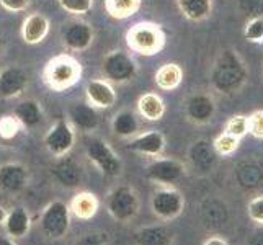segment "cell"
Returning <instances> with one entry per match:
<instances>
[{
	"mask_svg": "<svg viewBox=\"0 0 263 245\" xmlns=\"http://www.w3.org/2000/svg\"><path fill=\"white\" fill-rule=\"evenodd\" d=\"M211 87L222 95L239 93L249 80V69L237 51L224 49L211 67Z\"/></svg>",
	"mask_w": 263,
	"mask_h": 245,
	"instance_id": "6da1fadb",
	"label": "cell"
},
{
	"mask_svg": "<svg viewBox=\"0 0 263 245\" xmlns=\"http://www.w3.org/2000/svg\"><path fill=\"white\" fill-rule=\"evenodd\" d=\"M82 64L70 54H59L48 61L43 70V80L52 92H66L82 79Z\"/></svg>",
	"mask_w": 263,
	"mask_h": 245,
	"instance_id": "7a4b0ae2",
	"label": "cell"
},
{
	"mask_svg": "<svg viewBox=\"0 0 263 245\" xmlns=\"http://www.w3.org/2000/svg\"><path fill=\"white\" fill-rule=\"evenodd\" d=\"M167 36L162 26L152 22H141L133 25L126 33L128 48L141 56H156L165 48Z\"/></svg>",
	"mask_w": 263,
	"mask_h": 245,
	"instance_id": "3957f363",
	"label": "cell"
},
{
	"mask_svg": "<svg viewBox=\"0 0 263 245\" xmlns=\"http://www.w3.org/2000/svg\"><path fill=\"white\" fill-rule=\"evenodd\" d=\"M141 210V199L138 192L128 185L113 188L106 196V211L118 222H129Z\"/></svg>",
	"mask_w": 263,
	"mask_h": 245,
	"instance_id": "277c9868",
	"label": "cell"
},
{
	"mask_svg": "<svg viewBox=\"0 0 263 245\" xmlns=\"http://www.w3.org/2000/svg\"><path fill=\"white\" fill-rule=\"evenodd\" d=\"M40 229L44 237L51 240H59L69 232L70 229V210L61 199L51 201L46 204L40 216Z\"/></svg>",
	"mask_w": 263,
	"mask_h": 245,
	"instance_id": "5b68a950",
	"label": "cell"
},
{
	"mask_svg": "<svg viewBox=\"0 0 263 245\" xmlns=\"http://www.w3.org/2000/svg\"><path fill=\"white\" fill-rule=\"evenodd\" d=\"M85 156L93 163L97 170L106 177H120L123 172V162L113 147L102 138L88 139L85 146Z\"/></svg>",
	"mask_w": 263,
	"mask_h": 245,
	"instance_id": "8992f818",
	"label": "cell"
},
{
	"mask_svg": "<svg viewBox=\"0 0 263 245\" xmlns=\"http://www.w3.org/2000/svg\"><path fill=\"white\" fill-rule=\"evenodd\" d=\"M102 72L105 80H108L110 84H126L138 74V64L129 52L115 49L103 58Z\"/></svg>",
	"mask_w": 263,
	"mask_h": 245,
	"instance_id": "52a82bcc",
	"label": "cell"
},
{
	"mask_svg": "<svg viewBox=\"0 0 263 245\" xmlns=\"http://www.w3.org/2000/svg\"><path fill=\"white\" fill-rule=\"evenodd\" d=\"M151 210L162 221H174L185 210V196L175 186H159L152 193Z\"/></svg>",
	"mask_w": 263,
	"mask_h": 245,
	"instance_id": "ba28073f",
	"label": "cell"
},
{
	"mask_svg": "<svg viewBox=\"0 0 263 245\" xmlns=\"http://www.w3.org/2000/svg\"><path fill=\"white\" fill-rule=\"evenodd\" d=\"M185 175L186 165L181 160L172 157H156L144 170V177L159 186H174V183L180 181Z\"/></svg>",
	"mask_w": 263,
	"mask_h": 245,
	"instance_id": "9c48e42d",
	"label": "cell"
},
{
	"mask_svg": "<svg viewBox=\"0 0 263 245\" xmlns=\"http://www.w3.org/2000/svg\"><path fill=\"white\" fill-rule=\"evenodd\" d=\"M44 147L54 159L64 157L72 150L76 144V131L74 126L66 118H61L54 123L49 131L44 134Z\"/></svg>",
	"mask_w": 263,
	"mask_h": 245,
	"instance_id": "30bf717a",
	"label": "cell"
},
{
	"mask_svg": "<svg viewBox=\"0 0 263 245\" xmlns=\"http://www.w3.org/2000/svg\"><path fill=\"white\" fill-rule=\"evenodd\" d=\"M216 115V100L211 93L196 92L185 102V116L190 123L203 126L213 121Z\"/></svg>",
	"mask_w": 263,
	"mask_h": 245,
	"instance_id": "8fae6325",
	"label": "cell"
},
{
	"mask_svg": "<svg viewBox=\"0 0 263 245\" xmlns=\"http://www.w3.org/2000/svg\"><path fill=\"white\" fill-rule=\"evenodd\" d=\"M30 172L23 163L8 162L0 165V192L5 195H18L28 186Z\"/></svg>",
	"mask_w": 263,
	"mask_h": 245,
	"instance_id": "7c38bea8",
	"label": "cell"
},
{
	"mask_svg": "<svg viewBox=\"0 0 263 245\" xmlns=\"http://www.w3.org/2000/svg\"><path fill=\"white\" fill-rule=\"evenodd\" d=\"M167 141L165 136L157 129H149L136 134L134 138L129 139L128 142V150L139 154V156H146V157H160L165 150Z\"/></svg>",
	"mask_w": 263,
	"mask_h": 245,
	"instance_id": "4fadbf2b",
	"label": "cell"
},
{
	"mask_svg": "<svg viewBox=\"0 0 263 245\" xmlns=\"http://www.w3.org/2000/svg\"><path fill=\"white\" fill-rule=\"evenodd\" d=\"M93 28L92 25L84 20H74L69 22L64 26V33H62V40H64L66 48L70 51H85L92 46L93 43Z\"/></svg>",
	"mask_w": 263,
	"mask_h": 245,
	"instance_id": "5bb4252c",
	"label": "cell"
},
{
	"mask_svg": "<svg viewBox=\"0 0 263 245\" xmlns=\"http://www.w3.org/2000/svg\"><path fill=\"white\" fill-rule=\"evenodd\" d=\"M28 87V74L18 66H8L0 70V98L12 100L20 97Z\"/></svg>",
	"mask_w": 263,
	"mask_h": 245,
	"instance_id": "9a60e30c",
	"label": "cell"
},
{
	"mask_svg": "<svg viewBox=\"0 0 263 245\" xmlns=\"http://www.w3.org/2000/svg\"><path fill=\"white\" fill-rule=\"evenodd\" d=\"M87 102L97 110H108L116 103V92L113 85L105 79H93L85 87Z\"/></svg>",
	"mask_w": 263,
	"mask_h": 245,
	"instance_id": "2e32d148",
	"label": "cell"
},
{
	"mask_svg": "<svg viewBox=\"0 0 263 245\" xmlns=\"http://www.w3.org/2000/svg\"><path fill=\"white\" fill-rule=\"evenodd\" d=\"M69 123L80 131L90 133L98 128L100 116L97 108L88 102H77L69 108Z\"/></svg>",
	"mask_w": 263,
	"mask_h": 245,
	"instance_id": "e0dca14e",
	"label": "cell"
},
{
	"mask_svg": "<svg viewBox=\"0 0 263 245\" xmlns=\"http://www.w3.org/2000/svg\"><path fill=\"white\" fill-rule=\"evenodd\" d=\"M52 175L64 188H77L82 181V168L72 157H59L52 167Z\"/></svg>",
	"mask_w": 263,
	"mask_h": 245,
	"instance_id": "ac0fdd59",
	"label": "cell"
},
{
	"mask_svg": "<svg viewBox=\"0 0 263 245\" xmlns=\"http://www.w3.org/2000/svg\"><path fill=\"white\" fill-rule=\"evenodd\" d=\"M49 20L43 13H31L22 23V40L26 44H40L49 34Z\"/></svg>",
	"mask_w": 263,
	"mask_h": 245,
	"instance_id": "d6986e66",
	"label": "cell"
},
{
	"mask_svg": "<svg viewBox=\"0 0 263 245\" xmlns=\"http://www.w3.org/2000/svg\"><path fill=\"white\" fill-rule=\"evenodd\" d=\"M134 243L136 245H172L174 242V232L167 225L156 224L146 225L134 232Z\"/></svg>",
	"mask_w": 263,
	"mask_h": 245,
	"instance_id": "ffe728a7",
	"label": "cell"
},
{
	"mask_svg": "<svg viewBox=\"0 0 263 245\" xmlns=\"http://www.w3.org/2000/svg\"><path fill=\"white\" fill-rule=\"evenodd\" d=\"M4 228L8 237L12 239H22L30 232L31 228V217L26 208L15 206L10 213H7Z\"/></svg>",
	"mask_w": 263,
	"mask_h": 245,
	"instance_id": "44dd1931",
	"label": "cell"
},
{
	"mask_svg": "<svg viewBox=\"0 0 263 245\" xmlns=\"http://www.w3.org/2000/svg\"><path fill=\"white\" fill-rule=\"evenodd\" d=\"M12 115L16 118L18 123L22 124V128H26V129H34L36 126H40L43 121V108L33 98L22 100V102L13 108Z\"/></svg>",
	"mask_w": 263,
	"mask_h": 245,
	"instance_id": "7402d4cb",
	"label": "cell"
},
{
	"mask_svg": "<svg viewBox=\"0 0 263 245\" xmlns=\"http://www.w3.org/2000/svg\"><path fill=\"white\" fill-rule=\"evenodd\" d=\"M180 13L193 23H201L211 16L214 0H175Z\"/></svg>",
	"mask_w": 263,
	"mask_h": 245,
	"instance_id": "603a6c76",
	"label": "cell"
},
{
	"mask_svg": "<svg viewBox=\"0 0 263 245\" xmlns=\"http://www.w3.org/2000/svg\"><path fill=\"white\" fill-rule=\"evenodd\" d=\"M111 131L121 139H131L136 134H139L141 124L139 118L133 110L118 111L111 120Z\"/></svg>",
	"mask_w": 263,
	"mask_h": 245,
	"instance_id": "cb8c5ba5",
	"label": "cell"
},
{
	"mask_svg": "<svg viewBox=\"0 0 263 245\" xmlns=\"http://www.w3.org/2000/svg\"><path fill=\"white\" fill-rule=\"evenodd\" d=\"M138 113L146 121H160L165 115V103L160 95L147 92L138 100Z\"/></svg>",
	"mask_w": 263,
	"mask_h": 245,
	"instance_id": "d4e9b609",
	"label": "cell"
},
{
	"mask_svg": "<svg viewBox=\"0 0 263 245\" xmlns=\"http://www.w3.org/2000/svg\"><path fill=\"white\" fill-rule=\"evenodd\" d=\"M100 208L98 198L90 192H79L69 204L70 213L82 221H88L97 214Z\"/></svg>",
	"mask_w": 263,
	"mask_h": 245,
	"instance_id": "484cf974",
	"label": "cell"
},
{
	"mask_svg": "<svg viewBox=\"0 0 263 245\" xmlns=\"http://www.w3.org/2000/svg\"><path fill=\"white\" fill-rule=\"evenodd\" d=\"M156 85L164 90V92H174L177 90L181 82H183V69H181L175 62H167V64L160 66L156 72Z\"/></svg>",
	"mask_w": 263,
	"mask_h": 245,
	"instance_id": "4316f807",
	"label": "cell"
},
{
	"mask_svg": "<svg viewBox=\"0 0 263 245\" xmlns=\"http://www.w3.org/2000/svg\"><path fill=\"white\" fill-rule=\"evenodd\" d=\"M142 0H105V10L115 20H126L139 12Z\"/></svg>",
	"mask_w": 263,
	"mask_h": 245,
	"instance_id": "83f0119b",
	"label": "cell"
},
{
	"mask_svg": "<svg viewBox=\"0 0 263 245\" xmlns=\"http://www.w3.org/2000/svg\"><path fill=\"white\" fill-rule=\"evenodd\" d=\"M239 146H240V139L234 138V136L224 133V131L213 141V149L217 156H221V157L232 156V154L239 149Z\"/></svg>",
	"mask_w": 263,
	"mask_h": 245,
	"instance_id": "f1b7e54d",
	"label": "cell"
},
{
	"mask_svg": "<svg viewBox=\"0 0 263 245\" xmlns=\"http://www.w3.org/2000/svg\"><path fill=\"white\" fill-rule=\"evenodd\" d=\"M224 133H228L237 139L246 138V136L249 134V118L243 116V115L231 116L224 126Z\"/></svg>",
	"mask_w": 263,
	"mask_h": 245,
	"instance_id": "f546056e",
	"label": "cell"
},
{
	"mask_svg": "<svg viewBox=\"0 0 263 245\" xmlns=\"http://www.w3.org/2000/svg\"><path fill=\"white\" fill-rule=\"evenodd\" d=\"M58 2L62 10L76 16L87 15L93 8V0H58Z\"/></svg>",
	"mask_w": 263,
	"mask_h": 245,
	"instance_id": "4dcf8cb0",
	"label": "cell"
},
{
	"mask_svg": "<svg viewBox=\"0 0 263 245\" xmlns=\"http://www.w3.org/2000/svg\"><path fill=\"white\" fill-rule=\"evenodd\" d=\"M22 129V124L13 115H7L0 118V139L4 141H12L15 139L18 133Z\"/></svg>",
	"mask_w": 263,
	"mask_h": 245,
	"instance_id": "1f68e13d",
	"label": "cell"
},
{
	"mask_svg": "<svg viewBox=\"0 0 263 245\" xmlns=\"http://www.w3.org/2000/svg\"><path fill=\"white\" fill-rule=\"evenodd\" d=\"M243 40L249 43H260L263 40V16H253L243 26Z\"/></svg>",
	"mask_w": 263,
	"mask_h": 245,
	"instance_id": "d6a6232c",
	"label": "cell"
},
{
	"mask_svg": "<svg viewBox=\"0 0 263 245\" xmlns=\"http://www.w3.org/2000/svg\"><path fill=\"white\" fill-rule=\"evenodd\" d=\"M247 214L250 221L263 225V195H258L250 199L247 204Z\"/></svg>",
	"mask_w": 263,
	"mask_h": 245,
	"instance_id": "836d02e7",
	"label": "cell"
},
{
	"mask_svg": "<svg viewBox=\"0 0 263 245\" xmlns=\"http://www.w3.org/2000/svg\"><path fill=\"white\" fill-rule=\"evenodd\" d=\"M249 118V134L253 138L263 139V110L253 111Z\"/></svg>",
	"mask_w": 263,
	"mask_h": 245,
	"instance_id": "e575fe53",
	"label": "cell"
},
{
	"mask_svg": "<svg viewBox=\"0 0 263 245\" xmlns=\"http://www.w3.org/2000/svg\"><path fill=\"white\" fill-rule=\"evenodd\" d=\"M106 234L102 232H88L84 234L82 237L77 239L74 245H106Z\"/></svg>",
	"mask_w": 263,
	"mask_h": 245,
	"instance_id": "d590c367",
	"label": "cell"
},
{
	"mask_svg": "<svg viewBox=\"0 0 263 245\" xmlns=\"http://www.w3.org/2000/svg\"><path fill=\"white\" fill-rule=\"evenodd\" d=\"M30 4H31V0H0V7L10 13L25 12L26 8L30 7Z\"/></svg>",
	"mask_w": 263,
	"mask_h": 245,
	"instance_id": "8d00e7d4",
	"label": "cell"
},
{
	"mask_svg": "<svg viewBox=\"0 0 263 245\" xmlns=\"http://www.w3.org/2000/svg\"><path fill=\"white\" fill-rule=\"evenodd\" d=\"M203 245H229L228 242H226V239L219 237V235H213V237L206 239L203 242Z\"/></svg>",
	"mask_w": 263,
	"mask_h": 245,
	"instance_id": "74e56055",
	"label": "cell"
},
{
	"mask_svg": "<svg viewBox=\"0 0 263 245\" xmlns=\"http://www.w3.org/2000/svg\"><path fill=\"white\" fill-rule=\"evenodd\" d=\"M0 245H16L15 239L8 237V235H0Z\"/></svg>",
	"mask_w": 263,
	"mask_h": 245,
	"instance_id": "f35d334b",
	"label": "cell"
},
{
	"mask_svg": "<svg viewBox=\"0 0 263 245\" xmlns=\"http://www.w3.org/2000/svg\"><path fill=\"white\" fill-rule=\"evenodd\" d=\"M5 217H7V210H5L2 204H0V225H4Z\"/></svg>",
	"mask_w": 263,
	"mask_h": 245,
	"instance_id": "ab89813d",
	"label": "cell"
},
{
	"mask_svg": "<svg viewBox=\"0 0 263 245\" xmlns=\"http://www.w3.org/2000/svg\"><path fill=\"white\" fill-rule=\"evenodd\" d=\"M2 49H4V36L0 34V54H2Z\"/></svg>",
	"mask_w": 263,
	"mask_h": 245,
	"instance_id": "60d3db41",
	"label": "cell"
},
{
	"mask_svg": "<svg viewBox=\"0 0 263 245\" xmlns=\"http://www.w3.org/2000/svg\"><path fill=\"white\" fill-rule=\"evenodd\" d=\"M258 44H260V46H261V49H263V40H261V41H260Z\"/></svg>",
	"mask_w": 263,
	"mask_h": 245,
	"instance_id": "b9f144b4",
	"label": "cell"
}]
</instances>
